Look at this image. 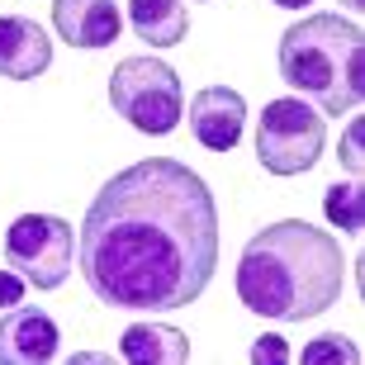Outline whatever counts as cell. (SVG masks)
Here are the masks:
<instances>
[{
  "label": "cell",
  "mask_w": 365,
  "mask_h": 365,
  "mask_svg": "<svg viewBox=\"0 0 365 365\" xmlns=\"http://www.w3.org/2000/svg\"><path fill=\"white\" fill-rule=\"evenodd\" d=\"M128 24L152 48H176L190 29V14L180 0H128Z\"/></svg>",
  "instance_id": "12"
},
{
  "label": "cell",
  "mask_w": 365,
  "mask_h": 365,
  "mask_svg": "<svg viewBox=\"0 0 365 365\" xmlns=\"http://www.w3.org/2000/svg\"><path fill=\"white\" fill-rule=\"evenodd\" d=\"M341 5H346L351 14H361V10H365V0H341Z\"/></svg>",
  "instance_id": "19"
},
{
  "label": "cell",
  "mask_w": 365,
  "mask_h": 365,
  "mask_svg": "<svg viewBox=\"0 0 365 365\" xmlns=\"http://www.w3.org/2000/svg\"><path fill=\"white\" fill-rule=\"evenodd\" d=\"M19 299H24V275L0 271V309H14Z\"/></svg>",
  "instance_id": "17"
},
{
  "label": "cell",
  "mask_w": 365,
  "mask_h": 365,
  "mask_svg": "<svg viewBox=\"0 0 365 365\" xmlns=\"http://www.w3.org/2000/svg\"><path fill=\"white\" fill-rule=\"evenodd\" d=\"M341 284L346 261L337 237L304 218L261 228L237 261V299L275 323H304L327 313L341 299Z\"/></svg>",
  "instance_id": "2"
},
{
  "label": "cell",
  "mask_w": 365,
  "mask_h": 365,
  "mask_svg": "<svg viewBox=\"0 0 365 365\" xmlns=\"http://www.w3.org/2000/svg\"><path fill=\"white\" fill-rule=\"evenodd\" d=\"M323 214L337 223L341 232H361L365 228V190L356 185V180H346V185H327L323 195Z\"/></svg>",
  "instance_id": "13"
},
{
  "label": "cell",
  "mask_w": 365,
  "mask_h": 365,
  "mask_svg": "<svg viewBox=\"0 0 365 365\" xmlns=\"http://www.w3.org/2000/svg\"><path fill=\"white\" fill-rule=\"evenodd\" d=\"M280 76L299 100H313L318 114H351L365 95V34L341 14H309L284 29Z\"/></svg>",
  "instance_id": "3"
},
{
  "label": "cell",
  "mask_w": 365,
  "mask_h": 365,
  "mask_svg": "<svg viewBox=\"0 0 365 365\" xmlns=\"http://www.w3.org/2000/svg\"><path fill=\"white\" fill-rule=\"evenodd\" d=\"M247 123V100L228 86H204L190 100V133L200 138L209 152H232Z\"/></svg>",
  "instance_id": "8"
},
{
  "label": "cell",
  "mask_w": 365,
  "mask_h": 365,
  "mask_svg": "<svg viewBox=\"0 0 365 365\" xmlns=\"http://www.w3.org/2000/svg\"><path fill=\"white\" fill-rule=\"evenodd\" d=\"M5 261L14 275H24V284L57 289V284H67L71 261H76V232L67 218L24 214L5 232Z\"/></svg>",
  "instance_id": "6"
},
{
  "label": "cell",
  "mask_w": 365,
  "mask_h": 365,
  "mask_svg": "<svg viewBox=\"0 0 365 365\" xmlns=\"http://www.w3.org/2000/svg\"><path fill=\"white\" fill-rule=\"evenodd\" d=\"M53 29L81 53H100L119 38L123 14L114 0H53Z\"/></svg>",
  "instance_id": "9"
},
{
  "label": "cell",
  "mask_w": 365,
  "mask_h": 365,
  "mask_svg": "<svg viewBox=\"0 0 365 365\" xmlns=\"http://www.w3.org/2000/svg\"><path fill=\"white\" fill-rule=\"evenodd\" d=\"M57 323L38 304H14L0 318V365H43L57 356Z\"/></svg>",
  "instance_id": "7"
},
{
  "label": "cell",
  "mask_w": 365,
  "mask_h": 365,
  "mask_svg": "<svg viewBox=\"0 0 365 365\" xmlns=\"http://www.w3.org/2000/svg\"><path fill=\"white\" fill-rule=\"evenodd\" d=\"M53 67V38L38 19L24 14H0V76L34 81Z\"/></svg>",
  "instance_id": "10"
},
{
  "label": "cell",
  "mask_w": 365,
  "mask_h": 365,
  "mask_svg": "<svg viewBox=\"0 0 365 365\" xmlns=\"http://www.w3.org/2000/svg\"><path fill=\"white\" fill-rule=\"evenodd\" d=\"M252 361H257V365H284V361H289V346H284V337L266 332V337L252 346Z\"/></svg>",
  "instance_id": "16"
},
{
  "label": "cell",
  "mask_w": 365,
  "mask_h": 365,
  "mask_svg": "<svg viewBox=\"0 0 365 365\" xmlns=\"http://www.w3.org/2000/svg\"><path fill=\"white\" fill-rule=\"evenodd\" d=\"M109 105L114 114L133 123L138 133L166 138L185 114V95H180V76L157 57H123L114 76H109Z\"/></svg>",
  "instance_id": "4"
},
{
  "label": "cell",
  "mask_w": 365,
  "mask_h": 365,
  "mask_svg": "<svg viewBox=\"0 0 365 365\" xmlns=\"http://www.w3.org/2000/svg\"><path fill=\"white\" fill-rule=\"evenodd\" d=\"M275 5H280V10H304L309 0H275Z\"/></svg>",
  "instance_id": "18"
},
{
  "label": "cell",
  "mask_w": 365,
  "mask_h": 365,
  "mask_svg": "<svg viewBox=\"0 0 365 365\" xmlns=\"http://www.w3.org/2000/svg\"><path fill=\"white\" fill-rule=\"evenodd\" d=\"M361 138H365V123L351 119V123H346V138H341V162H346V171H351V176H361V171H365Z\"/></svg>",
  "instance_id": "15"
},
{
  "label": "cell",
  "mask_w": 365,
  "mask_h": 365,
  "mask_svg": "<svg viewBox=\"0 0 365 365\" xmlns=\"http://www.w3.org/2000/svg\"><path fill=\"white\" fill-rule=\"evenodd\" d=\"M76 261L91 294L109 309H190L218 266L214 195L176 157L123 166L86 209Z\"/></svg>",
  "instance_id": "1"
},
{
  "label": "cell",
  "mask_w": 365,
  "mask_h": 365,
  "mask_svg": "<svg viewBox=\"0 0 365 365\" xmlns=\"http://www.w3.org/2000/svg\"><path fill=\"white\" fill-rule=\"evenodd\" d=\"M327 123L318 109H309V100L284 95L261 109L257 123V157L271 176H304L313 171V162L323 157Z\"/></svg>",
  "instance_id": "5"
},
{
  "label": "cell",
  "mask_w": 365,
  "mask_h": 365,
  "mask_svg": "<svg viewBox=\"0 0 365 365\" xmlns=\"http://www.w3.org/2000/svg\"><path fill=\"white\" fill-rule=\"evenodd\" d=\"M119 356L128 365H185L190 337L180 327H166V323H133V327H123Z\"/></svg>",
  "instance_id": "11"
},
{
  "label": "cell",
  "mask_w": 365,
  "mask_h": 365,
  "mask_svg": "<svg viewBox=\"0 0 365 365\" xmlns=\"http://www.w3.org/2000/svg\"><path fill=\"white\" fill-rule=\"evenodd\" d=\"M356 361H361V351H356V341L341 337V332H327V337L304 346V365H356Z\"/></svg>",
  "instance_id": "14"
}]
</instances>
